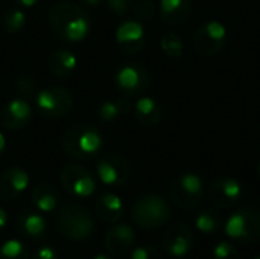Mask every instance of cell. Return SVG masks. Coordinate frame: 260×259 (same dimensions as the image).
Listing matches in <instances>:
<instances>
[{
  "label": "cell",
  "instance_id": "cell-1",
  "mask_svg": "<svg viewBox=\"0 0 260 259\" xmlns=\"http://www.w3.org/2000/svg\"><path fill=\"white\" fill-rule=\"evenodd\" d=\"M47 18L52 32L66 43H79L85 40L91 31V18L88 12L72 2L52 5Z\"/></svg>",
  "mask_w": 260,
  "mask_h": 259
},
{
  "label": "cell",
  "instance_id": "cell-2",
  "mask_svg": "<svg viewBox=\"0 0 260 259\" xmlns=\"http://www.w3.org/2000/svg\"><path fill=\"white\" fill-rule=\"evenodd\" d=\"M102 131L91 124H76L61 136V150L75 160L94 159L104 148Z\"/></svg>",
  "mask_w": 260,
  "mask_h": 259
},
{
  "label": "cell",
  "instance_id": "cell-3",
  "mask_svg": "<svg viewBox=\"0 0 260 259\" xmlns=\"http://www.w3.org/2000/svg\"><path fill=\"white\" fill-rule=\"evenodd\" d=\"M58 232L69 241L82 243L94 232V218L91 212L78 203H64L58 208L55 218Z\"/></svg>",
  "mask_w": 260,
  "mask_h": 259
},
{
  "label": "cell",
  "instance_id": "cell-4",
  "mask_svg": "<svg viewBox=\"0 0 260 259\" xmlns=\"http://www.w3.org/2000/svg\"><path fill=\"white\" fill-rule=\"evenodd\" d=\"M172 218V208L168 200L158 194L142 195L131 209L133 223L142 231H157L166 226Z\"/></svg>",
  "mask_w": 260,
  "mask_h": 259
},
{
  "label": "cell",
  "instance_id": "cell-5",
  "mask_svg": "<svg viewBox=\"0 0 260 259\" xmlns=\"http://www.w3.org/2000/svg\"><path fill=\"white\" fill-rule=\"evenodd\" d=\"M225 235L241 244H251L260 240V209L242 206L225 221Z\"/></svg>",
  "mask_w": 260,
  "mask_h": 259
},
{
  "label": "cell",
  "instance_id": "cell-6",
  "mask_svg": "<svg viewBox=\"0 0 260 259\" xmlns=\"http://www.w3.org/2000/svg\"><path fill=\"white\" fill-rule=\"evenodd\" d=\"M116 89L126 98L142 96L151 85L149 70L139 61H125L119 64L113 73Z\"/></svg>",
  "mask_w": 260,
  "mask_h": 259
},
{
  "label": "cell",
  "instance_id": "cell-7",
  "mask_svg": "<svg viewBox=\"0 0 260 259\" xmlns=\"http://www.w3.org/2000/svg\"><path fill=\"white\" fill-rule=\"evenodd\" d=\"M34 99L37 111L46 119H61L67 116L75 105L73 93L61 85L40 89Z\"/></svg>",
  "mask_w": 260,
  "mask_h": 259
},
{
  "label": "cell",
  "instance_id": "cell-8",
  "mask_svg": "<svg viewBox=\"0 0 260 259\" xmlns=\"http://www.w3.org/2000/svg\"><path fill=\"white\" fill-rule=\"evenodd\" d=\"M61 188L73 198H88L98 191V177L81 163H67L59 172Z\"/></svg>",
  "mask_w": 260,
  "mask_h": 259
},
{
  "label": "cell",
  "instance_id": "cell-9",
  "mask_svg": "<svg viewBox=\"0 0 260 259\" xmlns=\"http://www.w3.org/2000/svg\"><path fill=\"white\" fill-rule=\"evenodd\" d=\"M169 197L180 209H197L204 200V182L195 172L180 174L169 186Z\"/></svg>",
  "mask_w": 260,
  "mask_h": 259
},
{
  "label": "cell",
  "instance_id": "cell-10",
  "mask_svg": "<svg viewBox=\"0 0 260 259\" xmlns=\"http://www.w3.org/2000/svg\"><path fill=\"white\" fill-rule=\"evenodd\" d=\"M96 177L110 188H120L131 177V166L119 153H105L96 162Z\"/></svg>",
  "mask_w": 260,
  "mask_h": 259
},
{
  "label": "cell",
  "instance_id": "cell-11",
  "mask_svg": "<svg viewBox=\"0 0 260 259\" xmlns=\"http://www.w3.org/2000/svg\"><path fill=\"white\" fill-rule=\"evenodd\" d=\"M227 37V27L218 20H210L195 31L193 47L201 56L210 58L218 55L225 47Z\"/></svg>",
  "mask_w": 260,
  "mask_h": 259
},
{
  "label": "cell",
  "instance_id": "cell-12",
  "mask_svg": "<svg viewBox=\"0 0 260 259\" xmlns=\"http://www.w3.org/2000/svg\"><path fill=\"white\" fill-rule=\"evenodd\" d=\"M209 200L216 209H232L242 195L241 183L233 177H216L209 186Z\"/></svg>",
  "mask_w": 260,
  "mask_h": 259
},
{
  "label": "cell",
  "instance_id": "cell-13",
  "mask_svg": "<svg viewBox=\"0 0 260 259\" xmlns=\"http://www.w3.org/2000/svg\"><path fill=\"white\" fill-rule=\"evenodd\" d=\"M34 118V110L27 99L14 98L8 101L0 110V124L8 131L24 130Z\"/></svg>",
  "mask_w": 260,
  "mask_h": 259
},
{
  "label": "cell",
  "instance_id": "cell-14",
  "mask_svg": "<svg viewBox=\"0 0 260 259\" xmlns=\"http://www.w3.org/2000/svg\"><path fill=\"white\" fill-rule=\"evenodd\" d=\"M195 243V235L193 231L184 224V223H177L168 227L161 237V244L163 250L174 258H183L186 256Z\"/></svg>",
  "mask_w": 260,
  "mask_h": 259
},
{
  "label": "cell",
  "instance_id": "cell-15",
  "mask_svg": "<svg viewBox=\"0 0 260 259\" xmlns=\"http://www.w3.org/2000/svg\"><path fill=\"white\" fill-rule=\"evenodd\" d=\"M116 44L125 55H136L146 44V31L140 21L125 20L116 29Z\"/></svg>",
  "mask_w": 260,
  "mask_h": 259
},
{
  "label": "cell",
  "instance_id": "cell-16",
  "mask_svg": "<svg viewBox=\"0 0 260 259\" xmlns=\"http://www.w3.org/2000/svg\"><path fill=\"white\" fill-rule=\"evenodd\" d=\"M15 229L24 240L29 241H41L49 232L46 218L41 215L40 211L34 209H21L17 214Z\"/></svg>",
  "mask_w": 260,
  "mask_h": 259
},
{
  "label": "cell",
  "instance_id": "cell-17",
  "mask_svg": "<svg viewBox=\"0 0 260 259\" xmlns=\"http://www.w3.org/2000/svg\"><path fill=\"white\" fill-rule=\"evenodd\" d=\"M29 174L20 166H9L0 172V200L14 202L29 186Z\"/></svg>",
  "mask_w": 260,
  "mask_h": 259
},
{
  "label": "cell",
  "instance_id": "cell-18",
  "mask_svg": "<svg viewBox=\"0 0 260 259\" xmlns=\"http://www.w3.org/2000/svg\"><path fill=\"white\" fill-rule=\"evenodd\" d=\"M136 232L128 224H114L105 232L104 246L110 255L120 256L133 250L136 244Z\"/></svg>",
  "mask_w": 260,
  "mask_h": 259
},
{
  "label": "cell",
  "instance_id": "cell-19",
  "mask_svg": "<svg viewBox=\"0 0 260 259\" xmlns=\"http://www.w3.org/2000/svg\"><path fill=\"white\" fill-rule=\"evenodd\" d=\"M193 11L192 0H160V18L169 26H180L186 23Z\"/></svg>",
  "mask_w": 260,
  "mask_h": 259
},
{
  "label": "cell",
  "instance_id": "cell-20",
  "mask_svg": "<svg viewBox=\"0 0 260 259\" xmlns=\"http://www.w3.org/2000/svg\"><path fill=\"white\" fill-rule=\"evenodd\" d=\"M94 211L98 218L107 224H116L123 217V202L119 195L113 192H102L94 203Z\"/></svg>",
  "mask_w": 260,
  "mask_h": 259
},
{
  "label": "cell",
  "instance_id": "cell-21",
  "mask_svg": "<svg viewBox=\"0 0 260 259\" xmlns=\"http://www.w3.org/2000/svg\"><path fill=\"white\" fill-rule=\"evenodd\" d=\"M136 121L143 127H155L163 119V108L158 101L149 96H142L133 105Z\"/></svg>",
  "mask_w": 260,
  "mask_h": 259
},
{
  "label": "cell",
  "instance_id": "cell-22",
  "mask_svg": "<svg viewBox=\"0 0 260 259\" xmlns=\"http://www.w3.org/2000/svg\"><path fill=\"white\" fill-rule=\"evenodd\" d=\"M78 66V58L76 55L69 50V49H55L47 60V67L49 72L56 76V78H69L75 73Z\"/></svg>",
  "mask_w": 260,
  "mask_h": 259
},
{
  "label": "cell",
  "instance_id": "cell-23",
  "mask_svg": "<svg viewBox=\"0 0 260 259\" xmlns=\"http://www.w3.org/2000/svg\"><path fill=\"white\" fill-rule=\"evenodd\" d=\"M30 202L40 212H53L61 206L59 191L50 183H40L30 192Z\"/></svg>",
  "mask_w": 260,
  "mask_h": 259
},
{
  "label": "cell",
  "instance_id": "cell-24",
  "mask_svg": "<svg viewBox=\"0 0 260 259\" xmlns=\"http://www.w3.org/2000/svg\"><path fill=\"white\" fill-rule=\"evenodd\" d=\"M133 110V102L129 101V98L122 96L117 98L114 101H104L99 104L98 107V119L104 124H113L116 121H119L122 116L128 114Z\"/></svg>",
  "mask_w": 260,
  "mask_h": 259
},
{
  "label": "cell",
  "instance_id": "cell-25",
  "mask_svg": "<svg viewBox=\"0 0 260 259\" xmlns=\"http://www.w3.org/2000/svg\"><path fill=\"white\" fill-rule=\"evenodd\" d=\"M222 226L224 218L216 209L204 208L195 217V227L204 235H215L222 229Z\"/></svg>",
  "mask_w": 260,
  "mask_h": 259
},
{
  "label": "cell",
  "instance_id": "cell-26",
  "mask_svg": "<svg viewBox=\"0 0 260 259\" xmlns=\"http://www.w3.org/2000/svg\"><path fill=\"white\" fill-rule=\"evenodd\" d=\"M2 29L8 34H17L26 26V14L20 8H8L0 18Z\"/></svg>",
  "mask_w": 260,
  "mask_h": 259
},
{
  "label": "cell",
  "instance_id": "cell-27",
  "mask_svg": "<svg viewBox=\"0 0 260 259\" xmlns=\"http://www.w3.org/2000/svg\"><path fill=\"white\" fill-rule=\"evenodd\" d=\"M160 47L171 58H180L184 53V43H183L181 37L172 31H168L161 35Z\"/></svg>",
  "mask_w": 260,
  "mask_h": 259
},
{
  "label": "cell",
  "instance_id": "cell-28",
  "mask_svg": "<svg viewBox=\"0 0 260 259\" xmlns=\"http://www.w3.org/2000/svg\"><path fill=\"white\" fill-rule=\"evenodd\" d=\"M0 259H30V252L23 241L8 240L0 246Z\"/></svg>",
  "mask_w": 260,
  "mask_h": 259
},
{
  "label": "cell",
  "instance_id": "cell-29",
  "mask_svg": "<svg viewBox=\"0 0 260 259\" xmlns=\"http://www.w3.org/2000/svg\"><path fill=\"white\" fill-rule=\"evenodd\" d=\"M155 9L157 6L154 0H136L133 6V14L137 21L143 23V21H149L151 18H154Z\"/></svg>",
  "mask_w": 260,
  "mask_h": 259
},
{
  "label": "cell",
  "instance_id": "cell-30",
  "mask_svg": "<svg viewBox=\"0 0 260 259\" xmlns=\"http://www.w3.org/2000/svg\"><path fill=\"white\" fill-rule=\"evenodd\" d=\"M15 89L21 95V98L30 99V98H35V95L38 92V82L30 75H21L15 81Z\"/></svg>",
  "mask_w": 260,
  "mask_h": 259
},
{
  "label": "cell",
  "instance_id": "cell-31",
  "mask_svg": "<svg viewBox=\"0 0 260 259\" xmlns=\"http://www.w3.org/2000/svg\"><path fill=\"white\" fill-rule=\"evenodd\" d=\"M212 259H241V255L230 241H221L213 249Z\"/></svg>",
  "mask_w": 260,
  "mask_h": 259
},
{
  "label": "cell",
  "instance_id": "cell-32",
  "mask_svg": "<svg viewBox=\"0 0 260 259\" xmlns=\"http://www.w3.org/2000/svg\"><path fill=\"white\" fill-rule=\"evenodd\" d=\"M136 0H105L108 11H111L117 17H125L129 11H133Z\"/></svg>",
  "mask_w": 260,
  "mask_h": 259
},
{
  "label": "cell",
  "instance_id": "cell-33",
  "mask_svg": "<svg viewBox=\"0 0 260 259\" xmlns=\"http://www.w3.org/2000/svg\"><path fill=\"white\" fill-rule=\"evenodd\" d=\"M131 259H165V255L154 246H140L131 252Z\"/></svg>",
  "mask_w": 260,
  "mask_h": 259
},
{
  "label": "cell",
  "instance_id": "cell-34",
  "mask_svg": "<svg viewBox=\"0 0 260 259\" xmlns=\"http://www.w3.org/2000/svg\"><path fill=\"white\" fill-rule=\"evenodd\" d=\"M30 259H59V255L53 247L41 246L30 255Z\"/></svg>",
  "mask_w": 260,
  "mask_h": 259
},
{
  "label": "cell",
  "instance_id": "cell-35",
  "mask_svg": "<svg viewBox=\"0 0 260 259\" xmlns=\"http://www.w3.org/2000/svg\"><path fill=\"white\" fill-rule=\"evenodd\" d=\"M8 223H9V215L6 212V209L0 206V232L8 226Z\"/></svg>",
  "mask_w": 260,
  "mask_h": 259
},
{
  "label": "cell",
  "instance_id": "cell-36",
  "mask_svg": "<svg viewBox=\"0 0 260 259\" xmlns=\"http://www.w3.org/2000/svg\"><path fill=\"white\" fill-rule=\"evenodd\" d=\"M20 8H32L38 3V0H12Z\"/></svg>",
  "mask_w": 260,
  "mask_h": 259
},
{
  "label": "cell",
  "instance_id": "cell-37",
  "mask_svg": "<svg viewBox=\"0 0 260 259\" xmlns=\"http://www.w3.org/2000/svg\"><path fill=\"white\" fill-rule=\"evenodd\" d=\"M81 5H85V6H91V8H94V6H99V5H102L105 0H78Z\"/></svg>",
  "mask_w": 260,
  "mask_h": 259
},
{
  "label": "cell",
  "instance_id": "cell-38",
  "mask_svg": "<svg viewBox=\"0 0 260 259\" xmlns=\"http://www.w3.org/2000/svg\"><path fill=\"white\" fill-rule=\"evenodd\" d=\"M6 145H8V142H6V137H5V134L0 131V157L5 154V151H6Z\"/></svg>",
  "mask_w": 260,
  "mask_h": 259
},
{
  "label": "cell",
  "instance_id": "cell-39",
  "mask_svg": "<svg viewBox=\"0 0 260 259\" xmlns=\"http://www.w3.org/2000/svg\"><path fill=\"white\" fill-rule=\"evenodd\" d=\"M93 259H113V255H110V253H99Z\"/></svg>",
  "mask_w": 260,
  "mask_h": 259
},
{
  "label": "cell",
  "instance_id": "cell-40",
  "mask_svg": "<svg viewBox=\"0 0 260 259\" xmlns=\"http://www.w3.org/2000/svg\"><path fill=\"white\" fill-rule=\"evenodd\" d=\"M257 171H259V176H260V162H259V166H257Z\"/></svg>",
  "mask_w": 260,
  "mask_h": 259
},
{
  "label": "cell",
  "instance_id": "cell-41",
  "mask_svg": "<svg viewBox=\"0 0 260 259\" xmlns=\"http://www.w3.org/2000/svg\"><path fill=\"white\" fill-rule=\"evenodd\" d=\"M254 259H260V256H256V258H254Z\"/></svg>",
  "mask_w": 260,
  "mask_h": 259
},
{
  "label": "cell",
  "instance_id": "cell-42",
  "mask_svg": "<svg viewBox=\"0 0 260 259\" xmlns=\"http://www.w3.org/2000/svg\"><path fill=\"white\" fill-rule=\"evenodd\" d=\"M66 2H69V0H66Z\"/></svg>",
  "mask_w": 260,
  "mask_h": 259
}]
</instances>
